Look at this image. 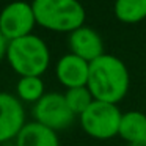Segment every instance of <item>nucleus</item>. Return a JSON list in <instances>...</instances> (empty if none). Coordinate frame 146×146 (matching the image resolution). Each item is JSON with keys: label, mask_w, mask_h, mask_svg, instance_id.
Masks as SVG:
<instances>
[{"label": "nucleus", "mask_w": 146, "mask_h": 146, "mask_svg": "<svg viewBox=\"0 0 146 146\" xmlns=\"http://www.w3.org/2000/svg\"><path fill=\"white\" fill-rule=\"evenodd\" d=\"M130 76L124 61L110 54H104L90 63L88 86L94 101L118 104L129 91Z\"/></svg>", "instance_id": "nucleus-1"}, {"label": "nucleus", "mask_w": 146, "mask_h": 146, "mask_svg": "<svg viewBox=\"0 0 146 146\" xmlns=\"http://www.w3.org/2000/svg\"><path fill=\"white\" fill-rule=\"evenodd\" d=\"M36 24L50 32L72 33L83 27L85 8L79 0H33Z\"/></svg>", "instance_id": "nucleus-2"}, {"label": "nucleus", "mask_w": 146, "mask_h": 146, "mask_svg": "<svg viewBox=\"0 0 146 146\" xmlns=\"http://www.w3.org/2000/svg\"><path fill=\"white\" fill-rule=\"evenodd\" d=\"M7 58L13 71L21 77H41L49 68L50 52L47 44L32 33L10 41Z\"/></svg>", "instance_id": "nucleus-3"}, {"label": "nucleus", "mask_w": 146, "mask_h": 146, "mask_svg": "<svg viewBox=\"0 0 146 146\" xmlns=\"http://www.w3.org/2000/svg\"><path fill=\"white\" fill-rule=\"evenodd\" d=\"M123 113L116 104L94 101L82 115L80 124L90 137L98 140H108L118 135Z\"/></svg>", "instance_id": "nucleus-4"}, {"label": "nucleus", "mask_w": 146, "mask_h": 146, "mask_svg": "<svg viewBox=\"0 0 146 146\" xmlns=\"http://www.w3.org/2000/svg\"><path fill=\"white\" fill-rule=\"evenodd\" d=\"M36 25L32 3L25 0H16L8 3L0 11V30L8 41L32 35Z\"/></svg>", "instance_id": "nucleus-5"}, {"label": "nucleus", "mask_w": 146, "mask_h": 146, "mask_svg": "<svg viewBox=\"0 0 146 146\" xmlns=\"http://www.w3.org/2000/svg\"><path fill=\"white\" fill-rule=\"evenodd\" d=\"M35 121L49 129L63 130L72 124L76 115L68 107L64 94L60 93H46L33 107Z\"/></svg>", "instance_id": "nucleus-6"}, {"label": "nucleus", "mask_w": 146, "mask_h": 146, "mask_svg": "<svg viewBox=\"0 0 146 146\" xmlns=\"http://www.w3.org/2000/svg\"><path fill=\"white\" fill-rule=\"evenodd\" d=\"M25 124V111L21 99L0 93V143L16 138Z\"/></svg>", "instance_id": "nucleus-7"}, {"label": "nucleus", "mask_w": 146, "mask_h": 146, "mask_svg": "<svg viewBox=\"0 0 146 146\" xmlns=\"http://www.w3.org/2000/svg\"><path fill=\"white\" fill-rule=\"evenodd\" d=\"M68 42H69L71 54L88 61V63L98 60L99 57H102L105 54L102 38L91 27L83 25L80 29L74 30L72 33H69Z\"/></svg>", "instance_id": "nucleus-8"}, {"label": "nucleus", "mask_w": 146, "mask_h": 146, "mask_svg": "<svg viewBox=\"0 0 146 146\" xmlns=\"http://www.w3.org/2000/svg\"><path fill=\"white\" fill-rule=\"evenodd\" d=\"M55 74H57L60 83L64 85L68 90L86 86L90 74V63L72 54L63 55L57 63Z\"/></svg>", "instance_id": "nucleus-9"}, {"label": "nucleus", "mask_w": 146, "mask_h": 146, "mask_svg": "<svg viewBox=\"0 0 146 146\" xmlns=\"http://www.w3.org/2000/svg\"><path fill=\"white\" fill-rule=\"evenodd\" d=\"M16 146H60L58 133L42 124L27 123L16 137Z\"/></svg>", "instance_id": "nucleus-10"}, {"label": "nucleus", "mask_w": 146, "mask_h": 146, "mask_svg": "<svg viewBox=\"0 0 146 146\" xmlns=\"http://www.w3.org/2000/svg\"><path fill=\"white\" fill-rule=\"evenodd\" d=\"M118 135L126 140L129 145L146 137V115L137 110L123 113Z\"/></svg>", "instance_id": "nucleus-11"}, {"label": "nucleus", "mask_w": 146, "mask_h": 146, "mask_svg": "<svg viewBox=\"0 0 146 146\" xmlns=\"http://www.w3.org/2000/svg\"><path fill=\"white\" fill-rule=\"evenodd\" d=\"M113 13L119 22L137 24L146 19V0H116Z\"/></svg>", "instance_id": "nucleus-12"}, {"label": "nucleus", "mask_w": 146, "mask_h": 146, "mask_svg": "<svg viewBox=\"0 0 146 146\" xmlns=\"http://www.w3.org/2000/svg\"><path fill=\"white\" fill-rule=\"evenodd\" d=\"M17 98L24 102H38L46 94V86L41 77H21L16 86Z\"/></svg>", "instance_id": "nucleus-13"}, {"label": "nucleus", "mask_w": 146, "mask_h": 146, "mask_svg": "<svg viewBox=\"0 0 146 146\" xmlns=\"http://www.w3.org/2000/svg\"><path fill=\"white\" fill-rule=\"evenodd\" d=\"M64 99H66V104L71 108V111L74 115H79V116L94 102V98L90 93L88 86H79V88L68 90L64 93Z\"/></svg>", "instance_id": "nucleus-14"}, {"label": "nucleus", "mask_w": 146, "mask_h": 146, "mask_svg": "<svg viewBox=\"0 0 146 146\" xmlns=\"http://www.w3.org/2000/svg\"><path fill=\"white\" fill-rule=\"evenodd\" d=\"M8 44H10V41H8L7 38H5V36H3V33H2V30H0V61H2L5 57H7V52H8Z\"/></svg>", "instance_id": "nucleus-15"}, {"label": "nucleus", "mask_w": 146, "mask_h": 146, "mask_svg": "<svg viewBox=\"0 0 146 146\" xmlns=\"http://www.w3.org/2000/svg\"><path fill=\"white\" fill-rule=\"evenodd\" d=\"M129 146H146V137H143L141 140H138V141H135V143H130Z\"/></svg>", "instance_id": "nucleus-16"}, {"label": "nucleus", "mask_w": 146, "mask_h": 146, "mask_svg": "<svg viewBox=\"0 0 146 146\" xmlns=\"http://www.w3.org/2000/svg\"><path fill=\"white\" fill-rule=\"evenodd\" d=\"M25 2H27V0H25ZM32 2H33V0H32Z\"/></svg>", "instance_id": "nucleus-17"}]
</instances>
